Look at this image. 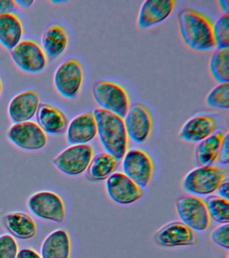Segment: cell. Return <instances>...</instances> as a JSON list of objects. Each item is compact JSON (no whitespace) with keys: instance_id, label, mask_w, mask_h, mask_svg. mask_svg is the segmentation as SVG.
Returning <instances> with one entry per match:
<instances>
[{"instance_id":"cell-38","label":"cell","mask_w":229,"mask_h":258,"mask_svg":"<svg viewBox=\"0 0 229 258\" xmlns=\"http://www.w3.org/2000/svg\"><path fill=\"white\" fill-rule=\"evenodd\" d=\"M2 92V83L1 80H0V95H1Z\"/></svg>"},{"instance_id":"cell-32","label":"cell","mask_w":229,"mask_h":258,"mask_svg":"<svg viewBox=\"0 0 229 258\" xmlns=\"http://www.w3.org/2000/svg\"><path fill=\"white\" fill-rule=\"evenodd\" d=\"M228 135V133L225 134L224 141L218 155V160L219 163L222 165H228L229 163Z\"/></svg>"},{"instance_id":"cell-21","label":"cell","mask_w":229,"mask_h":258,"mask_svg":"<svg viewBox=\"0 0 229 258\" xmlns=\"http://www.w3.org/2000/svg\"><path fill=\"white\" fill-rule=\"evenodd\" d=\"M225 134L217 132L199 143L194 153L195 165L197 167L208 166L218 159Z\"/></svg>"},{"instance_id":"cell-10","label":"cell","mask_w":229,"mask_h":258,"mask_svg":"<svg viewBox=\"0 0 229 258\" xmlns=\"http://www.w3.org/2000/svg\"><path fill=\"white\" fill-rule=\"evenodd\" d=\"M28 207L32 213L41 219L59 223L65 219V208L63 200L52 191L34 194L29 198Z\"/></svg>"},{"instance_id":"cell-19","label":"cell","mask_w":229,"mask_h":258,"mask_svg":"<svg viewBox=\"0 0 229 258\" xmlns=\"http://www.w3.org/2000/svg\"><path fill=\"white\" fill-rule=\"evenodd\" d=\"M37 118L40 127L45 133L61 135L67 130L65 115L57 107L47 104H39Z\"/></svg>"},{"instance_id":"cell-28","label":"cell","mask_w":229,"mask_h":258,"mask_svg":"<svg viewBox=\"0 0 229 258\" xmlns=\"http://www.w3.org/2000/svg\"><path fill=\"white\" fill-rule=\"evenodd\" d=\"M206 104L211 108L228 110L229 107V84L223 83L213 88L206 99Z\"/></svg>"},{"instance_id":"cell-12","label":"cell","mask_w":229,"mask_h":258,"mask_svg":"<svg viewBox=\"0 0 229 258\" xmlns=\"http://www.w3.org/2000/svg\"><path fill=\"white\" fill-rule=\"evenodd\" d=\"M10 141L19 148L27 151L43 149L47 143V136L37 123H16L8 133Z\"/></svg>"},{"instance_id":"cell-23","label":"cell","mask_w":229,"mask_h":258,"mask_svg":"<svg viewBox=\"0 0 229 258\" xmlns=\"http://www.w3.org/2000/svg\"><path fill=\"white\" fill-rule=\"evenodd\" d=\"M44 49L52 57L61 55L67 47L69 36L61 24L55 22L44 32L42 39Z\"/></svg>"},{"instance_id":"cell-8","label":"cell","mask_w":229,"mask_h":258,"mask_svg":"<svg viewBox=\"0 0 229 258\" xmlns=\"http://www.w3.org/2000/svg\"><path fill=\"white\" fill-rule=\"evenodd\" d=\"M122 169L124 174L136 185L144 188L149 184L154 173V163L149 155L133 149L127 151L122 159Z\"/></svg>"},{"instance_id":"cell-24","label":"cell","mask_w":229,"mask_h":258,"mask_svg":"<svg viewBox=\"0 0 229 258\" xmlns=\"http://www.w3.org/2000/svg\"><path fill=\"white\" fill-rule=\"evenodd\" d=\"M23 34V25L15 14L0 15V42L5 48H15L21 42Z\"/></svg>"},{"instance_id":"cell-5","label":"cell","mask_w":229,"mask_h":258,"mask_svg":"<svg viewBox=\"0 0 229 258\" xmlns=\"http://www.w3.org/2000/svg\"><path fill=\"white\" fill-rule=\"evenodd\" d=\"M177 213L183 223L195 231H204L210 227L211 221L206 204L194 195L181 197L176 203Z\"/></svg>"},{"instance_id":"cell-37","label":"cell","mask_w":229,"mask_h":258,"mask_svg":"<svg viewBox=\"0 0 229 258\" xmlns=\"http://www.w3.org/2000/svg\"><path fill=\"white\" fill-rule=\"evenodd\" d=\"M15 2L17 5L23 6L24 8H29L34 3L33 0H17Z\"/></svg>"},{"instance_id":"cell-2","label":"cell","mask_w":229,"mask_h":258,"mask_svg":"<svg viewBox=\"0 0 229 258\" xmlns=\"http://www.w3.org/2000/svg\"><path fill=\"white\" fill-rule=\"evenodd\" d=\"M97 135L106 153L122 160L128 148V135L124 119L101 108L93 111Z\"/></svg>"},{"instance_id":"cell-27","label":"cell","mask_w":229,"mask_h":258,"mask_svg":"<svg viewBox=\"0 0 229 258\" xmlns=\"http://www.w3.org/2000/svg\"><path fill=\"white\" fill-rule=\"evenodd\" d=\"M210 219L219 224L229 222V201L218 195L208 196L205 200Z\"/></svg>"},{"instance_id":"cell-9","label":"cell","mask_w":229,"mask_h":258,"mask_svg":"<svg viewBox=\"0 0 229 258\" xmlns=\"http://www.w3.org/2000/svg\"><path fill=\"white\" fill-rule=\"evenodd\" d=\"M84 82V70L77 58H68L56 71L55 84L59 94L73 98L81 90Z\"/></svg>"},{"instance_id":"cell-25","label":"cell","mask_w":229,"mask_h":258,"mask_svg":"<svg viewBox=\"0 0 229 258\" xmlns=\"http://www.w3.org/2000/svg\"><path fill=\"white\" fill-rule=\"evenodd\" d=\"M119 160L107 153H101L92 158L87 169L86 176L92 181L106 180L114 173Z\"/></svg>"},{"instance_id":"cell-15","label":"cell","mask_w":229,"mask_h":258,"mask_svg":"<svg viewBox=\"0 0 229 258\" xmlns=\"http://www.w3.org/2000/svg\"><path fill=\"white\" fill-rule=\"evenodd\" d=\"M176 5L174 0H147L142 4L138 12L137 24L146 30L162 23L171 16Z\"/></svg>"},{"instance_id":"cell-6","label":"cell","mask_w":229,"mask_h":258,"mask_svg":"<svg viewBox=\"0 0 229 258\" xmlns=\"http://www.w3.org/2000/svg\"><path fill=\"white\" fill-rule=\"evenodd\" d=\"M93 157L94 148L91 145H72L59 153L53 163L62 173L75 176L87 170Z\"/></svg>"},{"instance_id":"cell-22","label":"cell","mask_w":229,"mask_h":258,"mask_svg":"<svg viewBox=\"0 0 229 258\" xmlns=\"http://www.w3.org/2000/svg\"><path fill=\"white\" fill-rule=\"evenodd\" d=\"M3 223L8 231L21 239H30L37 233V225L27 214L15 212L4 216Z\"/></svg>"},{"instance_id":"cell-39","label":"cell","mask_w":229,"mask_h":258,"mask_svg":"<svg viewBox=\"0 0 229 258\" xmlns=\"http://www.w3.org/2000/svg\"><path fill=\"white\" fill-rule=\"evenodd\" d=\"M226 258H228V257H227Z\"/></svg>"},{"instance_id":"cell-16","label":"cell","mask_w":229,"mask_h":258,"mask_svg":"<svg viewBox=\"0 0 229 258\" xmlns=\"http://www.w3.org/2000/svg\"><path fill=\"white\" fill-rule=\"evenodd\" d=\"M217 125L216 118L212 115H198L184 123L179 137L186 142L200 143L214 133Z\"/></svg>"},{"instance_id":"cell-3","label":"cell","mask_w":229,"mask_h":258,"mask_svg":"<svg viewBox=\"0 0 229 258\" xmlns=\"http://www.w3.org/2000/svg\"><path fill=\"white\" fill-rule=\"evenodd\" d=\"M92 94L100 108L124 118L130 108L127 92L122 86L108 80H100L94 85Z\"/></svg>"},{"instance_id":"cell-33","label":"cell","mask_w":229,"mask_h":258,"mask_svg":"<svg viewBox=\"0 0 229 258\" xmlns=\"http://www.w3.org/2000/svg\"><path fill=\"white\" fill-rule=\"evenodd\" d=\"M17 7V3L13 0H0V15L13 13Z\"/></svg>"},{"instance_id":"cell-31","label":"cell","mask_w":229,"mask_h":258,"mask_svg":"<svg viewBox=\"0 0 229 258\" xmlns=\"http://www.w3.org/2000/svg\"><path fill=\"white\" fill-rule=\"evenodd\" d=\"M210 239L216 245L226 250L229 249L228 223L216 228L210 234Z\"/></svg>"},{"instance_id":"cell-35","label":"cell","mask_w":229,"mask_h":258,"mask_svg":"<svg viewBox=\"0 0 229 258\" xmlns=\"http://www.w3.org/2000/svg\"><path fill=\"white\" fill-rule=\"evenodd\" d=\"M17 258H41L35 250L23 249L18 253Z\"/></svg>"},{"instance_id":"cell-30","label":"cell","mask_w":229,"mask_h":258,"mask_svg":"<svg viewBox=\"0 0 229 258\" xmlns=\"http://www.w3.org/2000/svg\"><path fill=\"white\" fill-rule=\"evenodd\" d=\"M18 245L11 235L0 236V258H17Z\"/></svg>"},{"instance_id":"cell-29","label":"cell","mask_w":229,"mask_h":258,"mask_svg":"<svg viewBox=\"0 0 229 258\" xmlns=\"http://www.w3.org/2000/svg\"><path fill=\"white\" fill-rule=\"evenodd\" d=\"M213 36L216 47L229 48V14H223L215 22Z\"/></svg>"},{"instance_id":"cell-13","label":"cell","mask_w":229,"mask_h":258,"mask_svg":"<svg viewBox=\"0 0 229 258\" xmlns=\"http://www.w3.org/2000/svg\"><path fill=\"white\" fill-rule=\"evenodd\" d=\"M11 56L19 68L31 74L42 72L47 64L45 52L33 40L20 42L11 50Z\"/></svg>"},{"instance_id":"cell-17","label":"cell","mask_w":229,"mask_h":258,"mask_svg":"<svg viewBox=\"0 0 229 258\" xmlns=\"http://www.w3.org/2000/svg\"><path fill=\"white\" fill-rule=\"evenodd\" d=\"M97 135V125L93 112L78 115L67 128V141L69 144L85 145Z\"/></svg>"},{"instance_id":"cell-11","label":"cell","mask_w":229,"mask_h":258,"mask_svg":"<svg viewBox=\"0 0 229 258\" xmlns=\"http://www.w3.org/2000/svg\"><path fill=\"white\" fill-rule=\"evenodd\" d=\"M124 118L126 133L132 141L142 143L148 140L151 133L152 120L145 105L134 103L130 106Z\"/></svg>"},{"instance_id":"cell-20","label":"cell","mask_w":229,"mask_h":258,"mask_svg":"<svg viewBox=\"0 0 229 258\" xmlns=\"http://www.w3.org/2000/svg\"><path fill=\"white\" fill-rule=\"evenodd\" d=\"M71 241L69 235L62 229L55 230L44 240L41 258H69Z\"/></svg>"},{"instance_id":"cell-4","label":"cell","mask_w":229,"mask_h":258,"mask_svg":"<svg viewBox=\"0 0 229 258\" xmlns=\"http://www.w3.org/2000/svg\"><path fill=\"white\" fill-rule=\"evenodd\" d=\"M227 173L226 169L213 165L196 167L183 179V189L196 195H210L216 191Z\"/></svg>"},{"instance_id":"cell-14","label":"cell","mask_w":229,"mask_h":258,"mask_svg":"<svg viewBox=\"0 0 229 258\" xmlns=\"http://www.w3.org/2000/svg\"><path fill=\"white\" fill-rule=\"evenodd\" d=\"M106 187L110 199L118 205H130L144 195L141 187L122 173H112L106 179Z\"/></svg>"},{"instance_id":"cell-36","label":"cell","mask_w":229,"mask_h":258,"mask_svg":"<svg viewBox=\"0 0 229 258\" xmlns=\"http://www.w3.org/2000/svg\"><path fill=\"white\" fill-rule=\"evenodd\" d=\"M218 4L221 9L224 12V14H228L229 0H220V1H218Z\"/></svg>"},{"instance_id":"cell-7","label":"cell","mask_w":229,"mask_h":258,"mask_svg":"<svg viewBox=\"0 0 229 258\" xmlns=\"http://www.w3.org/2000/svg\"><path fill=\"white\" fill-rule=\"evenodd\" d=\"M152 239L157 245L164 248L187 247L198 243L196 231L182 221L170 222L163 226Z\"/></svg>"},{"instance_id":"cell-18","label":"cell","mask_w":229,"mask_h":258,"mask_svg":"<svg viewBox=\"0 0 229 258\" xmlns=\"http://www.w3.org/2000/svg\"><path fill=\"white\" fill-rule=\"evenodd\" d=\"M40 97L35 90L26 91L17 95L11 100L9 113L11 120L15 123L31 120L39 108Z\"/></svg>"},{"instance_id":"cell-26","label":"cell","mask_w":229,"mask_h":258,"mask_svg":"<svg viewBox=\"0 0 229 258\" xmlns=\"http://www.w3.org/2000/svg\"><path fill=\"white\" fill-rule=\"evenodd\" d=\"M209 68L214 80L220 83H228L229 49L218 48L211 56Z\"/></svg>"},{"instance_id":"cell-1","label":"cell","mask_w":229,"mask_h":258,"mask_svg":"<svg viewBox=\"0 0 229 258\" xmlns=\"http://www.w3.org/2000/svg\"><path fill=\"white\" fill-rule=\"evenodd\" d=\"M179 29L188 47L197 51H208L216 47L213 24L210 18L194 8H186L178 15Z\"/></svg>"},{"instance_id":"cell-34","label":"cell","mask_w":229,"mask_h":258,"mask_svg":"<svg viewBox=\"0 0 229 258\" xmlns=\"http://www.w3.org/2000/svg\"><path fill=\"white\" fill-rule=\"evenodd\" d=\"M228 184L229 181L228 177H226L220 183V184L219 185L218 188H217L216 191L218 194L219 197L223 198V199H225L226 200H228L229 199V190H228Z\"/></svg>"}]
</instances>
